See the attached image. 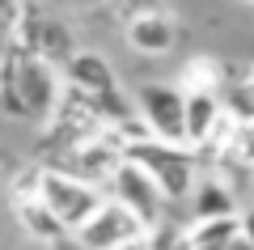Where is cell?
<instances>
[{"mask_svg":"<svg viewBox=\"0 0 254 250\" xmlns=\"http://www.w3.org/2000/svg\"><path fill=\"white\" fill-rule=\"evenodd\" d=\"M165 0H110V13L115 17H136V13H153V9H161Z\"/></svg>","mask_w":254,"mask_h":250,"instance_id":"17","label":"cell"},{"mask_svg":"<svg viewBox=\"0 0 254 250\" xmlns=\"http://www.w3.org/2000/svg\"><path fill=\"white\" fill-rule=\"evenodd\" d=\"M250 199H254V170H250Z\"/></svg>","mask_w":254,"mask_h":250,"instance_id":"21","label":"cell"},{"mask_svg":"<svg viewBox=\"0 0 254 250\" xmlns=\"http://www.w3.org/2000/svg\"><path fill=\"white\" fill-rule=\"evenodd\" d=\"M246 4H250V9H254V0H246Z\"/></svg>","mask_w":254,"mask_h":250,"instance_id":"22","label":"cell"},{"mask_svg":"<svg viewBox=\"0 0 254 250\" xmlns=\"http://www.w3.org/2000/svg\"><path fill=\"white\" fill-rule=\"evenodd\" d=\"M220 250H254V246H250V242L242 238V233H233V238H229V242H225Z\"/></svg>","mask_w":254,"mask_h":250,"instance_id":"20","label":"cell"},{"mask_svg":"<svg viewBox=\"0 0 254 250\" xmlns=\"http://www.w3.org/2000/svg\"><path fill=\"white\" fill-rule=\"evenodd\" d=\"M119 149H123V157L131 166H140L161 187L165 204H187L190 187L199 178V153L190 144H170V140H157V136H140V140H123Z\"/></svg>","mask_w":254,"mask_h":250,"instance_id":"2","label":"cell"},{"mask_svg":"<svg viewBox=\"0 0 254 250\" xmlns=\"http://www.w3.org/2000/svg\"><path fill=\"white\" fill-rule=\"evenodd\" d=\"M9 43L26 47L30 55L55 64V68L72 55V34H68V26L55 21V17H47V13H38V9H21L17 13V26H13Z\"/></svg>","mask_w":254,"mask_h":250,"instance_id":"8","label":"cell"},{"mask_svg":"<svg viewBox=\"0 0 254 250\" xmlns=\"http://www.w3.org/2000/svg\"><path fill=\"white\" fill-rule=\"evenodd\" d=\"M106 187H110V199H119L127 212H136V221L144 225V229H157V225L165 221V195H161V187H157L140 166H131L127 157L110 170Z\"/></svg>","mask_w":254,"mask_h":250,"instance_id":"6","label":"cell"},{"mask_svg":"<svg viewBox=\"0 0 254 250\" xmlns=\"http://www.w3.org/2000/svg\"><path fill=\"white\" fill-rule=\"evenodd\" d=\"M17 13H21V0H0V47L9 43L13 26H17Z\"/></svg>","mask_w":254,"mask_h":250,"instance_id":"18","label":"cell"},{"mask_svg":"<svg viewBox=\"0 0 254 250\" xmlns=\"http://www.w3.org/2000/svg\"><path fill=\"white\" fill-rule=\"evenodd\" d=\"M220 119H225V110H220V93L182 89V132H187V144H190V149H203L208 136L216 132Z\"/></svg>","mask_w":254,"mask_h":250,"instance_id":"12","label":"cell"},{"mask_svg":"<svg viewBox=\"0 0 254 250\" xmlns=\"http://www.w3.org/2000/svg\"><path fill=\"white\" fill-rule=\"evenodd\" d=\"M38 199L51 208V216L64 225V233H72L102 204V187H93L85 178H72V174L55 170V166H38Z\"/></svg>","mask_w":254,"mask_h":250,"instance_id":"4","label":"cell"},{"mask_svg":"<svg viewBox=\"0 0 254 250\" xmlns=\"http://www.w3.org/2000/svg\"><path fill=\"white\" fill-rule=\"evenodd\" d=\"M119 161H123L119 140L110 132H102V136L81 140V144L60 149V166H55V170H64V174H72V178H85V182H93V187H102Z\"/></svg>","mask_w":254,"mask_h":250,"instance_id":"9","label":"cell"},{"mask_svg":"<svg viewBox=\"0 0 254 250\" xmlns=\"http://www.w3.org/2000/svg\"><path fill=\"white\" fill-rule=\"evenodd\" d=\"M233 233L237 216H208V221H195L190 229H182V242H187V250H220Z\"/></svg>","mask_w":254,"mask_h":250,"instance_id":"15","label":"cell"},{"mask_svg":"<svg viewBox=\"0 0 254 250\" xmlns=\"http://www.w3.org/2000/svg\"><path fill=\"white\" fill-rule=\"evenodd\" d=\"M127 43L131 51L140 55H170L174 43H178V26L165 9H153V13H136V17H127Z\"/></svg>","mask_w":254,"mask_h":250,"instance_id":"10","label":"cell"},{"mask_svg":"<svg viewBox=\"0 0 254 250\" xmlns=\"http://www.w3.org/2000/svg\"><path fill=\"white\" fill-rule=\"evenodd\" d=\"M250 77H254V68H250Z\"/></svg>","mask_w":254,"mask_h":250,"instance_id":"23","label":"cell"},{"mask_svg":"<svg viewBox=\"0 0 254 250\" xmlns=\"http://www.w3.org/2000/svg\"><path fill=\"white\" fill-rule=\"evenodd\" d=\"M64 81L55 64L30 55L26 47L4 43L0 47V110L21 123H43L60 98Z\"/></svg>","mask_w":254,"mask_h":250,"instance_id":"1","label":"cell"},{"mask_svg":"<svg viewBox=\"0 0 254 250\" xmlns=\"http://www.w3.org/2000/svg\"><path fill=\"white\" fill-rule=\"evenodd\" d=\"M102 132H106V123H102L98 110L85 102V93H76V89L64 85L60 98H55V106H51V115L43 119V149L60 153V149H68V144H81V140H89V136H102Z\"/></svg>","mask_w":254,"mask_h":250,"instance_id":"5","label":"cell"},{"mask_svg":"<svg viewBox=\"0 0 254 250\" xmlns=\"http://www.w3.org/2000/svg\"><path fill=\"white\" fill-rule=\"evenodd\" d=\"M144 238L148 229L136 221V212H127L110 195H102V204L72 229V242L81 250H127V246H140Z\"/></svg>","mask_w":254,"mask_h":250,"instance_id":"3","label":"cell"},{"mask_svg":"<svg viewBox=\"0 0 254 250\" xmlns=\"http://www.w3.org/2000/svg\"><path fill=\"white\" fill-rule=\"evenodd\" d=\"M237 233L254 246V204H250V208H237Z\"/></svg>","mask_w":254,"mask_h":250,"instance_id":"19","label":"cell"},{"mask_svg":"<svg viewBox=\"0 0 254 250\" xmlns=\"http://www.w3.org/2000/svg\"><path fill=\"white\" fill-rule=\"evenodd\" d=\"M225 81H229V72H225V64H220V60H190L187 68H182V85H178V89L220 93V89H225Z\"/></svg>","mask_w":254,"mask_h":250,"instance_id":"16","label":"cell"},{"mask_svg":"<svg viewBox=\"0 0 254 250\" xmlns=\"http://www.w3.org/2000/svg\"><path fill=\"white\" fill-rule=\"evenodd\" d=\"M187 204H190V212H195V221H208V216H237L233 187H229L225 178H216V174H199L195 187H190V195H187Z\"/></svg>","mask_w":254,"mask_h":250,"instance_id":"13","label":"cell"},{"mask_svg":"<svg viewBox=\"0 0 254 250\" xmlns=\"http://www.w3.org/2000/svg\"><path fill=\"white\" fill-rule=\"evenodd\" d=\"M64 85L76 93H106L119 85L115 68H110L106 55L98 51H72L68 60H64Z\"/></svg>","mask_w":254,"mask_h":250,"instance_id":"11","label":"cell"},{"mask_svg":"<svg viewBox=\"0 0 254 250\" xmlns=\"http://www.w3.org/2000/svg\"><path fill=\"white\" fill-rule=\"evenodd\" d=\"M131 106L140 110V123L148 127V136L170 140V144H187V132H182V89L178 85L148 81V85L136 89Z\"/></svg>","mask_w":254,"mask_h":250,"instance_id":"7","label":"cell"},{"mask_svg":"<svg viewBox=\"0 0 254 250\" xmlns=\"http://www.w3.org/2000/svg\"><path fill=\"white\" fill-rule=\"evenodd\" d=\"M9 204H13V216H17V225H21V233H26V238L47 242V246H51V242H60V238H68V233H64V225L51 216V208H47L38 195L9 199Z\"/></svg>","mask_w":254,"mask_h":250,"instance_id":"14","label":"cell"}]
</instances>
